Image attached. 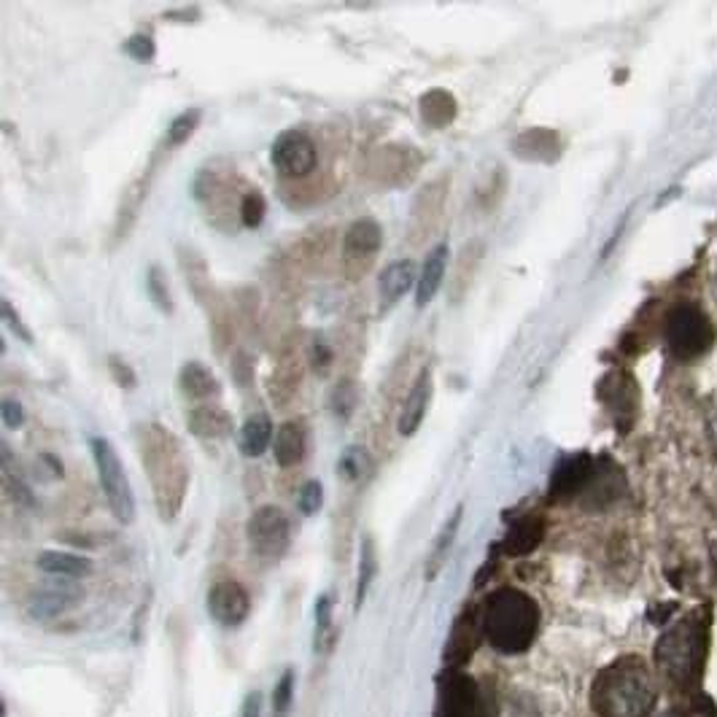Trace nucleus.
Here are the masks:
<instances>
[{"label":"nucleus","instance_id":"nucleus-29","mask_svg":"<svg viewBox=\"0 0 717 717\" xmlns=\"http://www.w3.org/2000/svg\"><path fill=\"white\" fill-rule=\"evenodd\" d=\"M208 308H211V335H213V348L219 346V351H227L232 340V332H235V324H232L230 308L224 305L219 294H211L208 300Z\"/></svg>","mask_w":717,"mask_h":717},{"label":"nucleus","instance_id":"nucleus-42","mask_svg":"<svg viewBox=\"0 0 717 717\" xmlns=\"http://www.w3.org/2000/svg\"><path fill=\"white\" fill-rule=\"evenodd\" d=\"M0 311H3V322L9 324V329L14 332L16 337H22V340H25V343H33L31 329H27L25 322H22V319L16 316V311H14V305H11V300H0Z\"/></svg>","mask_w":717,"mask_h":717},{"label":"nucleus","instance_id":"nucleus-36","mask_svg":"<svg viewBox=\"0 0 717 717\" xmlns=\"http://www.w3.org/2000/svg\"><path fill=\"white\" fill-rule=\"evenodd\" d=\"M291 702H294V672H284V678L278 680L276 693H273V715L287 717Z\"/></svg>","mask_w":717,"mask_h":717},{"label":"nucleus","instance_id":"nucleus-18","mask_svg":"<svg viewBox=\"0 0 717 717\" xmlns=\"http://www.w3.org/2000/svg\"><path fill=\"white\" fill-rule=\"evenodd\" d=\"M79 602V591L76 588H60V586H49L41 588L36 597L31 599V615L36 621H55L57 615H62L68 608Z\"/></svg>","mask_w":717,"mask_h":717},{"label":"nucleus","instance_id":"nucleus-30","mask_svg":"<svg viewBox=\"0 0 717 717\" xmlns=\"http://www.w3.org/2000/svg\"><path fill=\"white\" fill-rule=\"evenodd\" d=\"M181 267H184V276H186V284H189L192 294L197 297V300L208 302L211 300V281H208V270L206 265H203V259L197 254H184V259H181Z\"/></svg>","mask_w":717,"mask_h":717},{"label":"nucleus","instance_id":"nucleus-44","mask_svg":"<svg viewBox=\"0 0 717 717\" xmlns=\"http://www.w3.org/2000/svg\"><path fill=\"white\" fill-rule=\"evenodd\" d=\"M0 418H3V424L9 429H20L22 424H25V407H22L20 402L5 400L3 405H0Z\"/></svg>","mask_w":717,"mask_h":717},{"label":"nucleus","instance_id":"nucleus-38","mask_svg":"<svg viewBox=\"0 0 717 717\" xmlns=\"http://www.w3.org/2000/svg\"><path fill=\"white\" fill-rule=\"evenodd\" d=\"M332 359H335V354H332V346L326 343V337L322 335L313 337L311 348H308V361H311L313 370H316L319 375H324V372H329Z\"/></svg>","mask_w":717,"mask_h":717},{"label":"nucleus","instance_id":"nucleus-37","mask_svg":"<svg viewBox=\"0 0 717 717\" xmlns=\"http://www.w3.org/2000/svg\"><path fill=\"white\" fill-rule=\"evenodd\" d=\"M149 294H151V302H157V308H160L162 313H171L173 311L171 291H167L165 273H162L160 267H151V270H149Z\"/></svg>","mask_w":717,"mask_h":717},{"label":"nucleus","instance_id":"nucleus-21","mask_svg":"<svg viewBox=\"0 0 717 717\" xmlns=\"http://www.w3.org/2000/svg\"><path fill=\"white\" fill-rule=\"evenodd\" d=\"M273 453H276L278 466H284V470L300 464L305 459V429L300 424H284L276 431V440H273Z\"/></svg>","mask_w":717,"mask_h":717},{"label":"nucleus","instance_id":"nucleus-24","mask_svg":"<svg viewBox=\"0 0 717 717\" xmlns=\"http://www.w3.org/2000/svg\"><path fill=\"white\" fill-rule=\"evenodd\" d=\"M178 386L189 400H208L219 392V381L200 361H186L178 372Z\"/></svg>","mask_w":717,"mask_h":717},{"label":"nucleus","instance_id":"nucleus-40","mask_svg":"<svg viewBox=\"0 0 717 717\" xmlns=\"http://www.w3.org/2000/svg\"><path fill=\"white\" fill-rule=\"evenodd\" d=\"M354 407H357V386L351 381H343L332 394V410L337 416H351Z\"/></svg>","mask_w":717,"mask_h":717},{"label":"nucleus","instance_id":"nucleus-8","mask_svg":"<svg viewBox=\"0 0 717 717\" xmlns=\"http://www.w3.org/2000/svg\"><path fill=\"white\" fill-rule=\"evenodd\" d=\"M291 527L281 507L265 505L248 521V542L259 558H281L289 547Z\"/></svg>","mask_w":717,"mask_h":717},{"label":"nucleus","instance_id":"nucleus-45","mask_svg":"<svg viewBox=\"0 0 717 717\" xmlns=\"http://www.w3.org/2000/svg\"><path fill=\"white\" fill-rule=\"evenodd\" d=\"M243 717H262V693H248L243 702Z\"/></svg>","mask_w":717,"mask_h":717},{"label":"nucleus","instance_id":"nucleus-6","mask_svg":"<svg viewBox=\"0 0 717 717\" xmlns=\"http://www.w3.org/2000/svg\"><path fill=\"white\" fill-rule=\"evenodd\" d=\"M273 167L287 178H305L319 167V146L305 130H287L273 141Z\"/></svg>","mask_w":717,"mask_h":717},{"label":"nucleus","instance_id":"nucleus-17","mask_svg":"<svg viewBox=\"0 0 717 717\" xmlns=\"http://www.w3.org/2000/svg\"><path fill=\"white\" fill-rule=\"evenodd\" d=\"M542 537H545V523L537 516L518 518L510 527V532L505 534V553L507 556H527V553H532L540 545Z\"/></svg>","mask_w":717,"mask_h":717},{"label":"nucleus","instance_id":"nucleus-4","mask_svg":"<svg viewBox=\"0 0 717 717\" xmlns=\"http://www.w3.org/2000/svg\"><path fill=\"white\" fill-rule=\"evenodd\" d=\"M667 343L678 359H698L713 348L715 326L702 308L682 302L667 319Z\"/></svg>","mask_w":717,"mask_h":717},{"label":"nucleus","instance_id":"nucleus-31","mask_svg":"<svg viewBox=\"0 0 717 717\" xmlns=\"http://www.w3.org/2000/svg\"><path fill=\"white\" fill-rule=\"evenodd\" d=\"M475 645H477L475 621H472V615H462L459 617L456 626H453V634H451V647H448V650H451V658L453 661H464Z\"/></svg>","mask_w":717,"mask_h":717},{"label":"nucleus","instance_id":"nucleus-5","mask_svg":"<svg viewBox=\"0 0 717 717\" xmlns=\"http://www.w3.org/2000/svg\"><path fill=\"white\" fill-rule=\"evenodd\" d=\"M597 707L604 717H643L650 707V691L632 672H608L599 682Z\"/></svg>","mask_w":717,"mask_h":717},{"label":"nucleus","instance_id":"nucleus-41","mask_svg":"<svg viewBox=\"0 0 717 717\" xmlns=\"http://www.w3.org/2000/svg\"><path fill=\"white\" fill-rule=\"evenodd\" d=\"M332 626V597L329 593H322L316 602V647L322 650V637L329 632Z\"/></svg>","mask_w":717,"mask_h":717},{"label":"nucleus","instance_id":"nucleus-3","mask_svg":"<svg viewBox=\"0 0 717 717\" xmlns=\"http://www.w3.org/2000/svg\"><path fill=\"white\" fill-rule=\"evenodd\" d=\"M90 451L92 459H95L97 481H101L103 497H106L111 512L119 523H132L136 521V494H132L130 477H127L119 453L106 437H95L90 442Z\"/></svg>","mask_w":717,"mask_h":717},{"label":"nucleus","instance_id":"nucleus-22","mask_svg":"<svg viewBox=\"0 0 717 717\" xmlns=\"http://www.w3.org/2000/svg\"><path fill=\"white\" fill-rule=\"evenodd\" d=\"M462 516H464V505H459L456 510H453V516L446 521V527L440 529V534H437L427 562V580H435V577L440 575V569L446 567L448 556H451L453 551V542H456L459 527H462Z\"/></svg>","mask_w":717,"mask_h":717},{"label":"nucleus","instance_id":"nucleus-19","mask_svg":"<svg viewBox=\"0 0 717 717\" xmlns=\"http://www.w3.org/2000/svg\"><path fill=\"white\" fill-rule=\"evenodd\" d=\"M302 372H305L302 357L294 348H287L278 359L276 370H273V396H276V402H287L297 394L302 383Z\"/></svg>","mask_w":717,"mask_h":717},{"label":"nucleus","instance_id":"nucleus-32","mask_svg":"<svg viewBox=\"0 0 717 717\" xmlns=\"http://www.w3.org/2000/svg\"><path fill=\"white\" fill-rule=\"evenodd\" d=\"M340 475L346 477V481H365V477L370 475V456H367L365 448L351 446L348 451H343Z\"/></svg>","mask_w":717,"mask_h":717},{"label":"nucleus","instance_id":"nucleus-25","mask_svg":"<svg viewBox=\"0 0 717 717\" xmlns=\"http://www.w3.org/2000/svg\"><path fill=\"white\" fill-rule=\"evenodd\" d=\"M418 108H421V119L427 122L429 127H437V130L451 125L459 114L456 97L446 90H429L427 95H421Z\"/></svg>","mask_w":717,"mask_h":717},{"label":"nucleus","instance_id":"nucleus-1","mask_svg":"<svg viewBox=\"0 0 717 717\" xmlns=\"http://www.w3.org/2000/svg\"><path fill=\"white\" fill-rule=\"evenodd\" d=\"M138 448H141L146 477L154 492L157 510H160L162 521H173L184 507L186 488H189V466H186L184 448L160 424H143L138 429Z\"/></svg>","mask_w":717,"mask_h":717},{"label":"nucleus","instance_id":"nucleus-28","mask_svg":"<svg viewBox=\"0 0 717 717\" xmlns=\"http://www.w3.org/2000/svg\"><path fill=\"white\" fill-rule=\"evenodd\" d=\"M512 149L523 160H545V151H556V136L551 130H529L516 138Z\"/></svg>","mask_w":717,"mask_h":717},{"label":"nucleus","instance_id":"nucleus-14","mask_svg":"<svg viewBox=\"0 0 717 717\" xmlns=\"http://www.w3.org/2000/svg\"><path fill=\"white\" fill-rule=\"evenodd\" d=\"M413 284H418V270L413 259H396L386 270L381 273V281H378V300H381L383 311L394 308L402 297L410 291Z\"/></svg>","mask_w":717,"mask_h":717},{"label":"nucleus","instance_id":"nucleus-10","mask_svg":"<svg viewBox=\"0 0 717 717\" xmlns=\"http://www.w3.org/2000/svg\"><path fill=\"white\" fill-rule=\"evenodd\" d=\"M208 612L219 626L235 628L252 612V597L238 580H219L208 591Z\"/></svg>","mask_w":717,"mask_h":717},{"label":"nucleus","instance_id":"nucleus-26","mask_svg":"<svg viewBox=\"0 0 717 717\" xmlns=\"http://www.w3.org/2000/svg\"><path fill=\"white\" fill-rule=\"evenodd\" d=\"M38 569L55 577H66V580H79V577L90 575L92 564L84 556H76V553L44 551L38 556Z\"/></svg>","mask_w":717,"mask_h":717},{"label":"nucleus","instance_id":"nucleus-13","mask_svg":"<svg viewBox=\"0 0 717 717\" xmlns=\"http://www.w3.org/2000/svg\"><path fill=\"white\" fill-rule=\"evenodd\" d=\"M593 470H597V462H593L588 453H577V456L564 459V462L556 466V472H553L551 494L556 499L582 494L588 483H591Z\"/></svg>","mask_w":717,"mask_h":717},{"label":"nucleus","instance_id":"nucleus-43","mask_svg":"<svg viewBox=\"0 0 717 717\" xmlns=\"http://www.w3.org/2000/svg\"><path fill=\"white\" fill-rule=\"evenodd\" d=\"M125 51L127 55L136 57V60H151V57H154V38H149V36L127 38Z\"/></svg>","mask_w":717,"mask_h":717},{"label":"nucleus","instance_id":"nucleus-20","mask_svg":"<svg viewBox=\"0 0 717 717\" xmlns=\"http://www.w3.org/2000/svg\"><path fill=\"white\" fill-rule=\"evenodd\" d=\"M276 440V429H273L270 418L265 413H256V416L248 418L241 427V435H238V446H241L243 456L256 459L267 451Z\"/></svg>","mask_w":717,"mask_h":717},{"label":"nucleus","instance_id":"nucleus-12","mask_svg":"<svg viewBox=\"0 0 717 717\" xmlns=\"http://www.w3.org/2000/svg\"><path fill=\"white\" fill-rule=\"evenodd\" d=\"M429 400H431V367H421V372H418L410 392L405 396V405H402L400 410V421H396L402 437L416 435L418 427L424 424V418H427Z\"/></svg>","mask_w":717,"mask_h":717},{"label":"nucleus","instance_id":"nucleus-16","mask_svg":"<svg viewBox=\"0 0 717 717\" xmlns=\"http://www.w3.org/2000/svg\"><path fill=\"white\" fill-rule=\"evenodd\" d=\"M189 429L195 431L197 437L203 440H224V437L232 435V418L224 407H213V405H203L195 407L186 418Z\"/></svg>","mask_w":717,"mask_h":717},{"label":"nucleus","instance_id":"nucleus-33","mask_svg":"<svg viewBox=\"0 0 717 717\" xmlns=\"http://www.w3.org/2000/svg\"><path fill=\"white\" fill-rule=\"evenodd\" d=\"M238 213H241L243 224H246L248 230H254V227H259L262 221H265V213H267L265 197L254 189L243 192L241 203H238Z\"/></svg>","mask_w":717,"mask_h":717},{"label":"nucleus","instance_id":"nucleus-11","mask_svg":"<svg viewBox=\"0 0 717 717\" xmlns=\"http://www.w3.org/2000/svg\"><path fill=\"white\" fill-rule=\"evenodd\" d=\"M418 167H421V157L416 154V149L389 146V149H378L367 160V176L381 184H405L407 178L416 176Z\"/></svg>","mask_w":717,"mask_h":717},{"label":"nucleus","instance_id":"nucleus-39","mask_svg":"<svg viewBox=\"0 0 717 717\" xmlns=\"http://www.w3.org/2000/svg\"><path fill=\"white\" fill-rule=\"evenodd\" d=\"M324 505V488L319 481H308L300 492V512L302 516H316Z\"/></svg>","mask_w":717,"mask_h":717},{"label":"nucleus","instance_id":"nucleus-7","mask_svg":"<svg viewBox=\"0 0 717 717\" xmlns=\"http://www.w3.org/2000/svg\"><path fill=\"white\" fill-rule=\"evenodd\" d=\"M448 203V178L429 181L421 192L416 195L410 206V219H407V241L421 246L440 227L442 213H446Z\"/></svg>","mask_w":717,"mask_h":717},{"label":"nucleus","instance_id":"nucleus-2","mask_svg":"<svg viewBox=\"0 0 717 717\" xmlns=\"http://www.w3.org/2000/svg\"><path fill=\"white\" fill-rule=\"evenodd\" d=\"M540 628V610L529 593L518 588H502L492 593L481 615V632L488 645L505 656L529 650Z\"/></svg>","mask_w":717,"mask_h":717},{"label":"nucleus","instance_id":"nucleus-9","mask_svg":"<svg viewBox=\"0 0 717 717\" xmlns=\"http://www.w3.org/2000/svg\"><path fill=\"white\" fill-rule=\"evenodd\" d=\"M383 246V230L375 219H357L343 232V267L351 278L365 276Z\"/></svg>","mask_w":717,"mask_h":717},{"label":"nucleus","instance_id":"nucleus-23","mask_svg":"<svg viewBox=\"0 0 717 717\" xmlns=\"http://www.w3.org/2000/svg\"><path fill=\"white\" fill-rule=\"evenodd\" d=\"M442 717H483L477 691L472 682H451V687L446 691V698H442Z\"/></svg>","mask_w":717,"mask_h":717},{"label":"nucleus","instance_id":"nucleus-35","mask_svg":"<svg viewBox=\"0 0 717 717\" xmlns=\"http://www.w3.org/2000/svg\"><path fill=\"white\" fill-rule=\"evenodd\" d=\"M372 575H375V545L372 540L367 537L365 545H361V556H359V580H357V608L365 602V593L370 588Z\"/></svg>","mask_w":717,"mask_h":717},{"label":"nucleus","instance_id":"nucleus-27","mask_svg":"<svg viewBox=\"0 0 717 717\" xmlns=\"http://www.w3.org/2000/svg\"><path fill=\"white\" fill-rule=\"evenodd\" d=\"M483 246L481 243H466L459 254L456 265H453V287H451V300H462L464 291L470 289V284L475 281V273L481 267Z\"/></svg>","mask_w":717,"mask_h":717},{"label":"nucleus","instance_id":"nucleus-34","mask_svg":"<svg viewBox=\"0 0 717 717\" xmlns=\"http://www.w3.org/2000/svg\"><path fill=\"white\" fill-rule=\"evenodd\" d=\"M200 108H189L184 111V114H178L176 119L171 122V127H167V143L181 146L189 141V138L195 136L197 125H200Z\"/></svg>","mask_w":717,"mask_h":717},{"label":"nucleus","instance_id":"nucleus-15","mask_svg":"<svg viewBox=\"0 0 717 717\" xmlns=\"http://www.w3.org/2000/svg\"><path fill=\"white\" fill-rule=\"evenodd\" d=\"M448 259H451V252H448V243H437L435 248L427 254V262L421 265V273H418L416 284V305L427 308L435 294L442 287V278H446Z\"/></svg>","mask_w":717,"mask_h":717}]
</instances>
